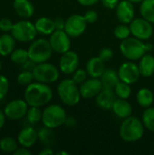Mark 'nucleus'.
I'll list each match as a JSON object with an SVG mask.
<instances>
[{
	"label": "nucleus",
	"mask_w": 154,
	"mask_h": 155,
	"mask_svg": "<svg viewBox=\"0 0 154 155\" xmlns=\"http://www.w3.org/2000/svg\"><path fill=\"white\" fill-rule=\"evenodd\" d=\"M24 97L29 106L41 107L47 104L53 98V90L47 84L31 83L25 90Z\"/></svg>",
	"instance_id": "nucleus-1"
},
{
	"label": "nucleus",
	"mask_w": 154,
	"mask_h": 155,
	"mask_svg": "<svg viewBox=\"0 0 154 155\" xmlns=\"http://www.w3.org/2000/svg\"><path fill=\"white\" fill-rule=\"evenodd\" d=\"M144 125L135 116H129L123 120L120 126V137L125 143H135L144 134Z\"/></svg>",
	"instance_id": "nucleus-2"
},
{
	"label": "nucleus",
	"mask_w": 154,
	"mask_h": 155,
	"mask_svg": "<svg viewBox=\"0 0 154 155\" xmlns=\"http://www.w3.org/2000/svg\"><path fill=\"white\" fill-rule=\"evenodd\" d=\"M57 94L62 103L68 106L76 105L82 97L79 85L72 78L64 79L59 83L57 86Z\"/></svg>",
	"instance_id": "nucleus-3"
},
{
	"label": "nucleus",
	"mask_w": 154,
	"mask_h": 155,
	"mask_svg": "<svg viewBox=\"0 0 154 155\" xmlns=\"http://www.w3.org/2000/svg\"><path fill=\"white\" fill-rule=\"evenodd\" d=\"M27 51L29 59L34 64L47 62L51 58L52 54L54 52L49 40L44 38H38L33 40Z\"/></svg>",
	"instance_id": "nucleus-4"
},
{
	"label": "nucleus",
	"mask_w": 154,
	"mask_h": 155,
	"mask_svg": "<svg viewBox=\"0 0 154 155\" xmlns=\"http://www.w3.org/2000/svg\"><path fill=\"white\" fill-rule=\"evenodd\" d=\"M122 54L131 61L141 59L146 54V45L143 40L136 37H128L122 40L120 45Z\"/></svg>",
	"instance_id": "nucleus-5"
},
{
	"label": "nucleus",
	"mask_w": 154,
	"mask_h": 155,
	"mask_svg": "<svg viewBox=\"0 0 154 155\" xmlns=\"http://www.w3.org/2000/svg\"><path fill=\"white\" fill-rule=\"evenodd\" d=\"M67 119L65 110L58 104H51L45 107L42 114V123L44 126L55 129L64 124Z\"/></svg>",
	"instance_id": "nucleus-6"
},
{
	"label": "nucleus",
	"mask_w": 154,
	"mask_h": 155,
	"mask_svg": "<svg viewBox=\"0 0 154 155\" xmlns=\"http://www.w3.org/2000/svg\"><path fill=\"white\" fill-rule=\"evenodd\" d=\"M34 78L36 82L44 84L54 83L59 78V70L58 68L47 62L41 64H36L33 69Z\"/></svg>",
	"instance_id": "nucleus-7"
},
{
	"label": "nucleus",
	"mask_w": 154,
	"mask_h": 155,
	"mask_svg": "<svg viewBox=\"0 0 154 155\" xmlns=\"http://www.w3.org/2000/svg\"><path fill=\"white\" fill-rule=\"evenodd\" d=\"M37 33L38 32L35 28V25L28 20H20L16 22L14 24V26L11 30V35L14 36V38L22 43L33 41Z\"/></svg>",
	"instance_id": "nucleus-8"
},
{
	"label": "nucleus",
	"mask_w": 154,
	"mask_h": 155,
	"mask_svg": "<svg viewBox=\"0 0 154 155\" xmlns=\"http://www.w3.org/2000/svg\"><path fill=\"white\" fill-rule=\"evenodd\" d=\"M131 34L141 40H147L152 37L153 34V27L152 24L143 17L141 18H134L129 24Z\"/></svg>",
	"instance_id": "nucleus-9"
},
{
	"label": "nucleus",
	"mask_w": 154,
	"mask_h": 155,
	"mask_svg": "<svg viewBox=\"0 0 154 155\" xmlns=\"http://www.w3.org/2000/svg\"><path fill=\"white\" fill-rule=\"evenodd\" d=\"M28 106L29 105L25 99H15L5 105L4 113L7 119L12 121H17L26 115Z\"/></svg>",
	"instance_id": "nucleus-10"
},
{
	"label": "nucleus",
	"mask_w": 154,
	"mask_h": 155,
	"mask_svg": "<svg viewBox=\"0 0 154 155\" xmlns=\"http://www.w3.org/2000/svg\"><path fill=\"white\" fill-rule=\"evenodd\" d=\"M86 26L87 22L85 21L84 15L75 14L66 19L64 31L70 37H78L84 33Z\"/></svg>",
	"instance_id": "nucleus-11"
},
{
	"label": "nucleus",
	"mask_w": 154,
	"mask_h": 155,
	"mask_svg": "<svg viewBox=\"0 0 154 155\" xmlns=\"http://www.w3.org/2000/svg\"><path fill=\"white\" fill-rule=\"evenodd\" d=\"M49 42L53 51L57 54H64L69 51L71 47L70 36L64 30H55L52 35H50Z\"/></svg>",
	"instance_id": "nucleus-12"
},
{
	"label": "nucleus",
	"mask_w": 154,
	"mask_h": 155,
	"mask_svg": "<svg viewBox=\"0 0 154 155\" xmlns=\"http://www.w3.org/2000/svg\"><path fill=\"white\" fill-rule=\"evenodd\" d=\"M120 80L129 84H135L141 75L139 65L133 62H125L118 69Z\"/></svg>",
	"instance_id": "nucleus-13"
},
{
	"label": "nucleus",
	"mask_w": 154,
	"mask_h": 155,
	"mask_svg": "<svg viewBox=\"0 0 154 155\" xmlns=\"http://www.w3.org/2000/svg\"><path fill=\"white\" fill-rule=\"evenodd\" d=\"M79 66V56L75 52L67 51L62 54L59 61V68L65 74H72Z\"/></svg>",
	"instance_id": "nucleus-14"
},
{
	"label": "nucleus",
	"mask_w": 154,
	"mask_h": 155,
	"mask_svg": "<svg viewBox=\"0 0 154 155\" xmlns=\"http://www.w3.org/2000/svg\"><path fill=\"white\" fill-rule=\"evenodd\" d=\"M103 84L100 78H91L87 79L80 86V94L84 99H92L96 97V95L103 90Z\"/></svg>",
	"instance_id": "nucleus-15"
},
{
	"label": "nucleus",
	"mask_w": 154,
	"mask_h": 155,
	"mask_svg": "<svg viewBox=\"0 0 154 155\" xmlns=\"http://www.w3.org/2000/svg\"><path fill=\"white\" fill-rule=\"evenodd\" d=\"M134 6L132 2L123 0L116 7V16L120 23L129 25L134 19Z\"/></svg>",
	"instance_id": "nucleus-16"
},
{
	"label": "nucleus",
	"mask_w": 154,
	"mask_h": 155,
	"mask_svg": "<svg viewBox=\"0 0 154 155\" xmlns=\"http://www.w3.org/2000/svg\"><path fill=\"white\" fill-rule=\"evenodd\" d=\"M116 99L117 96L113 89L103 88V90L96 95L95 102L100 108L103 110H110L113 108V105L116 101Z\"/></svg>",
	"instance_id": "nucleus-17"
},
{
	"label": "nucleus",
	"mask_w": 154,
	"mask_h": 155,
	"mask_svg": "<svg viewBox=\"0 0 154 155\" xmlns=\"http://www.w3.org/2000/svg\"><path fill=\"white\" fill-rule=\"evenodd\" d=\"M38 140V133L33 127H25L23 128L18 135H17V142L19 145L30 148L32 147Z\"/></svg>",
	"instance_id": "nucleus-18"
},
{
	"label": "nucleus",
	"mask_w": 154,
	"mask_h": 155,
	"mask_svg": "<svg viewBox=\"0 0 154 155\" xmlns=\"http://www.w3.org/2000/svg\"><path fill=\"white\" fill-rule=\"evenodd\" d=\"M104 70V62L99 56L92 57L86 63V71L88 75L93 78H100Z\"/></svg>",
	"instance_id": "nucleus-19"
},
{
	"label": "nucleus",
	"mask_w": 154,
	"mask_h": 155,
	"mask_svg": "<svg viewBox=\"0 0 154 155\" xmlns=\"http://www.w3.org/2000/svg\"><path fill=\"white\" fill-rule=\"evenodd\" d=\"M13 8L17 15L26 19L34 13V6L29 0H14Z\"/></svg>",
	"instance_id": "nucleus-20"
},
{
	"label": "nucleus",
	"mask_w": 154,
	"mask_h": 155,
	"mask_svg": "<svg viewBox=\"0 0 154 155\" xmlns=\"http://www.w3.org/2000/svg\"><path fill=\"white\" fill-rule=\"evenodd\" d=\"M112 110L116 116L122 119H125L131 116L133 113V107L131 104L127 101V99H121V98L116 99V101L113 105Z\"/></svg>",
	"instance_id": "nucleus-21"
},
{
	"label": "nucleus",
	"mask_w": 154,
	"mask_h": 155,
	"mask_svg": "<svg viewBox=\"0 0 154 155\" xmlns=\"http://www.w3.org/2000/svg\"><path fill=\"white\" fill-rule=\"evenodd\" d=\"M100 80L103 84V87L107 89H114L116 84L121 81L118 72L112 68L105 69L103 74L101 75Z\"/></svg>",
	"instance_id": "nucleus-22"
},
{
	"label": "nucleus",
	"mask_w": 154,
	"mask_h": 155,
	"mask_svg": "<svg viewBox=\"0 0 154 155\" xmlns=\"http://www.w3.org/2000/svg\"><path fill=\"white\" fill-rule=\"evenodd\" d=\"M140 60L139 69L141 75L143 77H151L154 74V56L145 54Z\"/></svg>",
	"instance_id": "nucleus-23"
},
{
	"label": "nucleus",
	"mask_w": 154,
	"mask_h": 155,
	"mask_svg": "<svg viewBox=\"0 0 154 155\" xmlns=\"http://www.w3.org/2000/svg\"><path fill=\"white\" fill-rule=\"evenodd\" d=\"M15 39L12 35L5 33L0 36V55L8 56L15 50Z\"/></svg>",
	"instance_id": "nucleus-24"
},
{
	"label": "nucleus",
	"mask_w": 154,
	"mask_h": 155,
	"mask_svg": "<svg viewBox=\"0 0 154 155\" xmlns=\"http://www.w3.org/2000/svg\"><path fill=\"white\" fill-rule=\"evenodd\" d=\"M34 25L37 32L42 35H52L55 31L54 21L48 17H40L36 20Z\"/></svg>",
	"instance_id": "nucleus-25"
},
{
	"label": "nucleus",
	"mask_w": 154,
	"mask_h": 155,
	"mask_svg": "<svg viewBox=\"0 0 154 155\" xmlns=\"http://www.w3.org/2000/svg\"><path fill=\"white\" fill-rule=\"evenodd\" d=\"M137 103L144 108L151 107L154 101V94L149 88H142L137 93L136 96Z\"/></svg>",
	"instance_id": "nucleus-26"
},
{
	"label": "nucleus",
	"mask_w": 154,
	"mask_h": 155,
	"mask_svg": "<svg viewBox=\"0 0 154 155\" xmlns=\"http://www.w3.org/2000/svg\"><path fill=\"white\" fill-rule=\"evenodd\" d=\"M140 10L144 19L154 24V0H143L141 3Z\"/></svg>",
	"instance_id": "nucleus-27"
},
{
	"label": "nucleus",
	"mask_w": 154,
	"mask_h": 155,
	"mask_svg": "<svg viewBox=\"0 0 154 155\" xmlns=\"http://www.w3.org/2000/svg\"><path fill=\"white\" fill-rule=\"evenodd\" d=\"M18 148V142L13 137L5 136L0 139V150L5 153H13Z\"/></svg>",
	"instance_id": "nucleus-28"
},
{
	"label": "nucleus",
	"mask_w": 154,
	"mask_h": 155,
	"mask_svg": "<svg viewBox=\"0 0 154 155\" xmlns=\"http://www.w3.org/2000/svg\"><path fill=\"white\" fill-rule=\"evenodd\" d=\"M53 129L48 128L46 126L41 128L37 133H38V139L40 142L44 144V145H52L54 143V134L52 131Z\"/></svg>",
	"instance_id": "nucleus-29"
},
{
	"label": "nucleus",
	"mask_w": 154,
	"mask_h": 155,
	"mask_svg": "<svg viewBox=\"0 0 154 155\" xmlns=\"http://www.w3.org/2000/svg\"><path fill=\"white\" fill-rule=\"evenodd\" d=\"M130 85L131 84L127 83L120 81L113 89L116 96L121 99H128L132 94V89Z\"/></svg>",
	"instance_id": "nucleus-30"
},
{
	"label": "nucleus",
	"mask_w": 154,
	"mask_h": 155,
	"mask_svg": "<svg viewBox=\"0 0 154 155\" xmlns=\"http://www.w3.org/2000/svg\"><path fill=\"white\" fill-rule=\"evenodd\" d=\"M142 122L147 130L154 132V107H148L145 109L143 114Z\"/></svg>",
	"instance_id": "nucleus-31"
},
{
	"label": "nucleus",
	"mask_w": 154,
	"mask_h": 155,
	"mask_svg": "<svg viewBox=\"0 0 154 155\" xmlns=\"http://www.w3.org/2000/svg\"><path fill=\"white\" fill-rule=\"evenodd\" d=\"M10 58L13 63L17 64H23L26 61L29 60L28 51L25 49H23V48L15 49L10 54Z\"/></svg>",
	"instance_id": "nucleus-32"
},
{
	"label": "nucleus",
	"mask_w": 154,
	"mask_h": 155,
	"mask_svg": "<svg viewBox=\"0 0 154 155\" xmlns=\"http://www.w3.org/2000/svg\"><path fill=\"white\" fill-rule=\"evenodd\" d=\"M43 112L37 106H30L26 113V119L30 124H37L42 121Z\"/></svg>",
	"instance_id": "nucleus-33"
},
{
	"label": "nucleus",
	"mask_w": 154,
	"mask_h": 155,
	"mask_svg": "<svg viewBox=\"0 0 154 155\" xmlns=\"http://www.w3.org/2000/svg\"><path fill=\"white\" fill-rule=\"evenodd\" d=\"M113 35L117 39L123 40L130 36L131 35V29L130 26L127 25V24H122L117 26H115L113 30Z\"/></svg>",
	"instance_id": "nucleus-34"
},
{
	"label": "nucleus",
	"mask_w": 154,
	"mask_h": 155,
	"mask_svg": "<svg viewBox=\"0 0 154 155\" xmlns=\"http://www.w3.org/2000/svg\"><path fill=\"white\" fill-rule=\"evenodd\" d=\"M34 74L32 71L25 70L17 75V83L21 85H28L34 80Z\"/></svg>",
	"instance_id": "nucleus-35"
},
{
	"label": "nucleus",
	"mask_w": 154,
	"mask_h": 155,
	"mask_svg": "<svg viewBox=\"0 0 154 155\" xmlns=\"http://www.w3.org/2000/svg\"><path fill=\"white\" fill-rule=\"evenodd\" d=\"M72 74V79L80 86L83 83H84L87 80L88 73L86 70L84 69H76Z\"/></svg>",
	"instance_id": "nucleus-36"
},
{
	"label": "nucleus",
	"mask_w": 154,
	"mask_h": 155,
	"mask_svg": "<svg viewBox=\"0 0 154 155\" xmlns=\"http://www.w3.org/2000/svg\"><path fill=\"white\" fill-rule=\"evenodd\" d=\"M8 90H9L8 79L5 75L0 74V101L3 100L6 96Z\"/></svg>",
	"instance_id": "nucleus-37"
},
{
	"label": "nucleus",
	"mask_w": 154,
	"mask_h": 155,
	"mask_svg": "<svg viewBox=\"0 0 154 155\" xmlns=\"http://www.w3.org/2000/svg\"><path fill=\"white\" fill-rule=\"evenodd\" d=\"M13 26H14V23L11 19L6 18V17L0 19V30L2 32H5V33L11 32Z\"/></svg>",
	"instance_id": "nucleus-38"
},
{
	"label": "nucleus",
	"mask_w": 154,
	"mask_h": 155,
	"mask_svg": "<svg viewBox=\"0 0 154 155\" xmlns=\"http://www.w3.org/2000/svg\"><path fill=\"white\" fill-rule=\"evenodd\" d=\"M113 56V52L111 48H103L100 53H99V57L103 61V62H107L109 60H111Z\"/></svg>",
	"instance_id": "nucleus-39"
},
{
	"label": "nucleus",
	"mask_w": 154,
	"mask_h": 155,
	"mask_svg": "<svg viewBox=\"0 0 154 155\" xmlns=\"http://www.w3.org/2000/svg\"><path fill=\"white\" fill-rule=\"evenodd\" d=\"M84 17L85 21L87 22V24H93V23L97 21L98 14L94 10H88L85 12Z\"/></svg>",
	"instance_id": "nucleus-40"
},
{
	"label": "nucleus",
	"mask_w": 154,
	"mask_h": 155,
	"mask_svg": "<svg viewBox=\"0 0 154 155\" xmlns=\"http://www.w3.org/2000/svg\"><path fill=\"white\" fill-rule=\"evenodd\" d=\"M101 2L103 6L108 9H116L119 4V0H101Z\"/></svg>",
	"instance_id": "nucleus-41"
},
{
	"label": "nucleus",
	"mask_w": 154,
	"mask_h": 155,
	"mask_svg": "<svg viewBox=\"0 0 154 155\" xmlns=\"http://www.w3.org/2000/svg\"><path fill=\"white\" fill-rule=\"evenodd\" d=\"M54 21V25H55V30H64L65 21L63 18L57 17Z\"/></svg>",
	"instance_id": "nucleus-42"
},
{
	"label": "nucleus",
	"mask_w": 154,
	"mask_h": 155,
	"mask_svg": "<svg viewBox=\"0 0 154 155\" xmlns=\"http://www.w3.org/2000/svg\"><path fill=\"white\" fill-rule=\"evenodd\" d=\"M14 155H31L32 153L28 150V148L26 147H24V146H21L20 148H17L14 153Z\"/></svg>",
	"instance_id": "nucleus-43"
},
{
	"label": "nucleus",
	"mask_w": 154,
	"mask_h": 155,
	"mask_svg": "<svg viewBox=\"0 0 154 155\" xmlns=\"http://www.w3.org/2000/svg\"><path fill=\"white\" fill-rule=\"evenodd\" d=\"M99 0H77V2L84 6H90V5H95Z\"/></svg>",
	"instance_id": "nucleus-44"
},
{
	"label": "nucleus",
	"mask_w": 154,
	"mask_h": 155,
	"mask_svg": "<svg viewBox=\"0 0 154 155\" xmlns=\"http://www.w3.org/2000/svg\"><path fill=\"white\" fill-rule=\"evenodd\" d=\"M64 124H65L67 127H69V128H73V127H74V126L76 125V121H75V119L73 118V117H67V119H66Z\"/></svg>",
	"instance_id": "nucleus-45"
},
{
	"label": "nucleus",
	"mask_w": 154,
	"mask_h": 155,
	"mask_svg": "<svg viewBox=\"0 0 154 155\" xmlns=\"http://www.w3.org/2000/svg\"><path fill=\"white\" fill-rule=\"evenodd\" d=\"M54 154V152H53V150L50 148V147H45V148H44L42 151H40L39 152V155H53Z\"/></svg>",
	"instance_id": "nucleus-46"
},
{
	"label": "nucleus",
	"mask_w": 154,
	"mask_h": 155,
	"mask_svg": "<svg viewBox=\"0 0 154 155\" xmlns=\"http://www.w3.org/2000/svg\"><path fill=\"white\" fill-rule=\"evenodd\" d=\"M5 113L4 111H2L0 109V130L4 127L5 125Z\"/></svg>",
	"instance_id": "nucleus-47"
},
{
	"label": "nucleus",
	"mask_w": 154,
	"mask_h": 155,
	"mask_svg": "<svg viewBox=\"0 0 154 155\" xmlns=\"http://www.w3.org/2000/svg\"><path fill=\"white\" fill-rule=\"evenodd\" d=\"M145 45H146V51L147 52H151L153 49V45L151 43H146Z\"/></svg>",
	"instance_id": "nucleus-48"
},
{
	"label": "nucleus",
	"mask_w": 154,
	"mask_h": 155,
	"mask_svg": "<svg viewBox=\"0 0 154 155\" xmlns=\"http://www.w3.org/2000/svg\"><path fill=\"white\" fill-rule=\"evenodd\" d=\"M56 154L57 155H69L70 153H69L68 152H66V151H61V152H58Z\"/></svg>",
	"instance_id": "nucleus-49"
},
{
	"label": "nucleus",
	"mask_w": 154,
	"mask_h": 155,
	"mask_svg": "<svg viewBox=\"0 0 154 155\" xmlns=\"http://www.w3.org/2000/svg\"><path fill=\"white\" fill-rule=\"evenodd\" d=\"M132 3H139V2H143V0H128Z\"/></svg>",
	"instance_id": "nucleus-50"
},
{
	"label": "nucleus",
	"mask_w": 154,
	"mask_h": 155,
	"mask_svg": "<svg viewBox=\"0 0 154 155\" xmlns=\"http://www.w3.org/2000/svg\"><path fill=\"white\" fill-rule=\"evenodd\" d=\"M1 68H2V63H1V60H0V71H1Z\"/></svg>",
	"instance_id": "nucleus-51"
}]
</instances>
